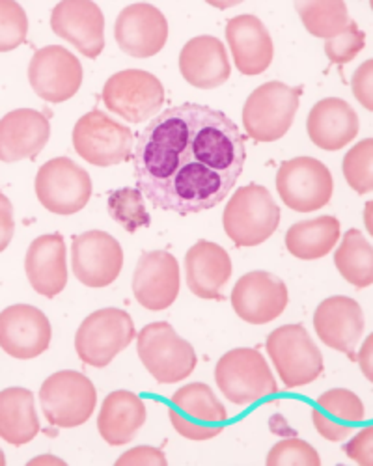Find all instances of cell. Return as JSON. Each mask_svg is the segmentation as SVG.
<instances>
[{"label":"cell","instance_id":"cell-1","mask_svg":"<svg viewBox=\"0 0 373 466\" xmlns=\"http://www.w3.org/2000/svg\"><path fill=\"white\" fill-rule=\"evenodd\" d=\"M247 161L245 137L222 110L183 103L140 133L133 174L144 198L161 211L195 215L234 190Z\"/></svg>","mask_w":373,"mask_h":466},{"label":"cell","instance_id":"cell-2","mask_svg":"<svg viewBox=\"0 0 373 466\" xmlns=\"http://www.w3.org/2000/svg\"><path fill=\"white\" fill-rule=\"evenodd\" d=\"M280 224V209L271 192L261 185H245L230 198L222 213L227 236L237 247L264 245Z\"/></svg>","mask_w":373,"mask_h":466},{"label":"cell","instance_id":"cell-3","mask_svg":"<svg viewBox=\"0 0 373 466\" xmlns=\"http://www.w3.org/2000/svg\"><path fill=\"white\" fill-rule=\"evenodd\" d=\"M218 390L230 403L247 407L277 396L278 384L267 360L248 347L232 349L222 355L215 368Z\"/></svg>","mask_w":373,"mask_h":466},{"label":"cell","instance_id":"cell-4","mask_svg":"<svg viewBox=\"0 0 373 466\" xmlns=\"http://www.w3.org/2000/svg\"><path fill=\"white\" fill-rule=\"evenodd\" d=\"M136 351L147 373L161 384H176L191 377L198 362L195 347L165 321L149 323L140 330Z\"/></svg>","mask_w":373,"mask_h":466},{"label":"cell","instance_id":"cell-5","mask_svg":"<svg viewBox=\"0 0 373 466\" xmlns=\"http://www.w3.org/2000/svg\"><path fill=\"white\" fill-rule=\"evenodd\" d=\"M301 88L271 81L257 86L243 106V127L256 142H277L293 126Z\"/></svg>","mask_w":373,"mask_h":466},{"label":"cell","instance_id":"cell-6","mask_svg":"<svg viewBox=\"0 0 373 466\" xmlns=\"http://www.w3.org/2000/svg\"><path fill=\"white\" fill-rule=\"evenodd\" d=\"M40 403L47 421L60 430L86 423L97 403L94 382L73 370L56 371L40 388Z\"/></svg>","mask_w":373,"mask_h":466},{"label":"cell","instance_id":"cell-7","mask_svg":"<svg viewBox=\"0 0 373 466\" xmlns=\"http://www.w3.org/2000/svg\"><path fill=\"white\" fill-rule=\"evenodd\" d=\"M135 339V323L120 308H103L90 314L75 334L79 359L92 368H105Z\"/></svg>","mask_w":373,"mask_h":466},{"label":"cell","instance_id":"cell-8","mask_svg":"<svg viewBox=\"0 0 373 466\" xmlns=\"http://www.w3.org/2000/svg\"><path fill=\"white\" fill-rule=\"evenodd\" d=\"M266 347L287 390L307 386L323 373V355L303 325L275 329Z\"/></svg>","mask_w":373,"mask_h":466},{"label":"cell","instance_id":"cell-9","mask_svg":"<svg viewBox=\"0 0 373 466\" xmlns=\"http://www.w3.org/2000/svg\"><path fill=\"white\" fill-rule=\"evenodd\" d=\"M168 416L177 435L195 442L218 437L228 423L227 407L204 382H191L179 388L172 396Z\"/></svg>","mask_w":373,"mask_h":466},{"label":"cell","instance_id":"cell-10","mask_svg":"<svg viewBox=\"0 0 373 466\" xmlns=\"http://www.w3.org/2000/svg\"><path fill=\"white\" fill-rule=\"evenodd\" d=\"M105 106L131 124L152 120L165 105V88L156 75L126 69L110 76L103 86Z\"/></svg>","mask_w":373,"mask_h":466},{"label":"cell","instance_id":"cell-11","mask_svg":"<svg viewBox=\"0 0 373 466\" xmlns=\"http://www.w3.org/2000/svg\"><path fill=\"white\" fill-rule=\"evenodd\" d=\"M73 147L81 157L101 168L126 163L133 153V133L101 110H92L73 127Z\"/></svg>","mask_w":373,"mask_h":466},{"label":"cell","instance_id":"cell-12","mask_svg":"<svg viewBox=\"0 0 373 466\" xmlns=\"http://www.w3.org/2000/svg\"><path fill=\"white\" fill-rule=\"evenodd\" d=\"M35 197L55 215H75L92 198L90 174L67 157L47 161L35 176Z\"/></svg>","mask_w":373,"mask_h":466},{"label":"cell","instance_id":"cell-13","mask_svg":"<svg viewBox=\"0 0 373 466\" xmlns=\"http://www.w3.org/2000/svg\"><path fill=\"white\" fill-rule=\"evenodd\" d=\"M277 190L284 206L297 213H312L328 206L334 190L330 170L314 157H295L280 165Z\"/></svg>","mask_w":373,"mask_h":466},{"label":"cell","instance_id":"cell-14","mask_svg":"<svg viewBox=\"0 0 373 466\" xmlns=\"http://www.w3.org/2000/svg\"><path fill=\"white\" fill-rule=\"evenodd\" d=\"M73 275L83 286L101 289L115 284L124 268L122 245L106 231L92 229L73 239Z\"/></svg>","mask_w":373,"mask_h":466},{"label":"cell","instance_id":"cell-15","mask_svg":"<svg viewBox=\"0 0 373 466\" xmlns=\"http://www.w3.org/2000/svg\"><path fill=\"white\" fill-rule=\"evenodd\" d=\"M28 83L44 101L64 103L81 90L83 66L66 47L47 46L34 53L28 66Z\"/></svg>","mask_w":373,"mask_h":466},{"label":"cell","instance_id":"cell-16","mask_svg":"<svg viewBox=\"0 0 373 466\" xmlns=\"http://www.w3.org/2000/svg\"><path fill=\"white\" fill-rule=\"evenodd\" d=\"M53 338L47 316L30 304H14L0 312V349L17 360L44 355Z\"/></svg>","mask_w":373,"mask_h":466},{"label":"cell","instance_id":"cell-17","mask_svg":"<svg viewBox=\"0 0 373 466\" xmlns=\"http://www.w3.org/2000/svg\"><path fill=\"white\" fill-rule=\"evenodd\" d=\"M236 314L250 325H267L278 319L289 302L284 280L267 270H252L237 280L232 289Z\"/></svg>","mask_w":373,"mask_h":466},{"label":"cell","instance_id":"cell-18","mask_svg":"<svg viewBox=\"0 0 373 466\" xmlns=\"http://www.w3.org/2000/svg\"><path fill=\"white\" fill-rule=\"evenodd\" d=\"M179 263L166 250L144 252L133 273V295L149 312H163L179 297Z\"/></svg>","mask_w":373,"mask_h":466},{"label":"cell","instance_id":"cell-19","mask_svg":"<svg viewBox=\"0 0 373 466\" xmlns=\"http://www.w3.org/2000/svg\"><path fill=\"white\" fill-rule=\"evenodd\" d=\"M51 28L86 58H97L105 49V15L94 0H60Z\"/></svg>","mask_w":373,"mask_h":466},{"label":"cell","instance_id":"cell-20","mask_svg":"<svg viewBox=\"0 0 373 466\" xmlns=\"http://www.w3.org/2000/svg\"><path fill=\"white\" fill-rule=\"evenodd\" d=\"M362 306L349 297L336 295L325 299L314 314L318 338L334 351L348 355L357 362V347L364 334Z\"/></svg>","mask_w":373,"mask_h":466},{"label":"cell","instance_id":"cell-21","mask_svg":"<svg viewBox=\"0 0 373 466\" xmlns=\"http://www.w3.org/2000/svg\"><path fill=\"white\" fill-rule=\"evenodd\" d=\"M115 37L120 49L129 56H156L168 42V21L152 5H131L120 12L115 25Z\"/></svg>","mask_w":373,"mask_h":466},{"label":"cell","instance_id":"cell-22","mask_svg":"<svg viewBox=\"0 0 373 466\" xmlns=\"http://www.w3.org/2000/svg\"><path fill=\"white\" fill-rule=\"evenodd\" d=\"M51 138L47 116L34 108H17L0 120V161L35 159Z\"/></svg>","mask_w":373,"mask_h":466},{"label":"cell","instance_id":"cell-23","mask_svg":"<svg viewBox=\"0 0 373 466\" xmlns=\"http://www.w3.org/2000/svg\"><path fill=\"white\" fill-rule=\"evenodd\" d=\"M232 270L230 254L217 243L200 239L185 254L186 288L198 299L222 300Z\"/></svg>","mask_w":373,"mask_h":466},{"label":"cell","instance_id":"cell-24","mask_svg":"<svg viewBox=\"0 0 373 466\" xmlns=\"http://www.w3.org/2000/svg\"><path fill=\"white\" fill-rule=\"evenodd\" d=\"M227 40L241 75H261L273 64L275 46L271 34L256 15L243 14L232 17L227 25Z\"/></svg>","mask_w":373,"mask_h":466},{"label":"cell","instance_id":"cell-25","mask_svg":"<svg viewBox=\"0 0 373 466\" xmlns=\"http://www.w3.org/2000/svg\"><path fill=\"white\" fill-rule=\"evenodd\" d=\"M26 279L35 293L55 299L67 284V248L60 233H47L32 241L25 258Z\"/></svg>","mask_w":373,"mask_h":466},{"label":"cell","instance_id":"cell-26","mask_svg":"<svg viewBox=\"0 0 373 466\" xmlns=\"http://www.w3.org/2000/svg\"><path fill=\"white\" fill-rule=\"evenodd\" d=\"M183 79L198 90H215L230 79L232 67L222 42L213 35H197L179 55Z\"/></svg>","mask_w":373,"mask_h":466},{"label":"cell","instance_id":"cell-27","mask_svg":"<svg viewBox=\"0 0 373 466\" xmlns=\"http://www.w3.org/2000/svg\"><path fill=\"white\" fill-rule=\"evenodd\" d=\"M358 129L357 112L340 97H327L316 103L307 120L310 140L325 151L344 149L357 138Z\"/></svg>","mask_w":373,"mask_h":466},{"label":"cell","instance_id":"cell-28","mask_svg":"<svg viewBox=\"0 0 373 466\" xmlns=\"http://www.w3.org/2000/svg\"><path fill=\"white\" fill-rule=\"evenodd\" d=\"M366 409L362 400L346 388H334L321 394L312 409V423L321 439L342 442L358 423L364 421Z\"/></svg>","mask_w":373,"mask_h":466},{"label":"cell","instance_id":"cell-29","mask_svg":"<svg viewBox=\"0 0 373 466\" xmlns=\"http://www.w3.org/2000/svg\"><path fill=\"white\" fill-rule=\"evenodd\" d=\"M146 423V405L129 390H116L105 398L97 431L108 446H126L133 442Z\"/></svg>","mask_w":373,"mask_h":466},{"label":"cell","instance_id":"cell-30","mask_svg":"<svg viewBox=\"0 0 373 466\" xmlns=\"http://www.w3.org/2000/svg\"><path fill=\"white\" fill-rule=\"evenodd\" d=\"M40 433L34 396L26 388L12 386L0 392V439L19 448Z\"/></svg>","mask_w":373,"mask_h":466},{"label":"cell","instance_id":"cell-31","mask_svg":"<svg viewBox=\"0 0 373 466\" xmlns=\"http://www.w3.org/2000/svg\"><path fill=\"white\" fill-rule=\"evenodd\" d=\"M340 239V222L330 215L295 222L286 233V248L293 258L314 261L332 252Z\"/></svg>","mask_w":373,"mask_h":466},{"label":"cell","instance_id":"cell-32","mask_svg":"<svg viewBox=\"0 0 373 466\" xmlns=\"http://www.w3.org/2000/svg\"><path fill=\"white\" fill-rule=\"evenodd\" d=\"M334 265L342 279L357 289L373 284V248L358 229H348L334 254Z\"/></svg>","mask_w":373,"mask_h":466},{"label":"cell","instance_id":"cell-33","mask_svg":"<svg viewBox=\"0 0 373 466\" xmlns=\"http://www.w3.org/2000/svg\"><path fill=\"white\" fill-rule=\"evenodd\" d=\"M295 10L305 28L321 40L338 35L351 21L344 0H295Z\"/></svg>","mask_w":373,"mask_h":466},{"label":"cell","instance_id":"cell-34","mask_svg":"<svg viewBox=\"0 0 373 466\" xmlns=\"http://www.w3.org/2000/svg\"><path fill=\"white\" fill-rule=\"evenodd\" d=\"M106 206L110 217L129 233H135L136 229L152 224V217H149L144 206V194L138 188L126 187L112 190Z\"/></svg>","mask_w":373,"mask_h":466},{"label":"cell","instance_id":"cell-35","mask_svg":"<svg viewBox=\"0 0 373 466\" xmlns=\"http://www.w3.org/2000/svg\"><path fill=\"white\" fill-rule=\"evenodd\" d=\"M371 167H373V140L366 138L348 151L342 165L344 177L355 192L368 194L373 190Z\"/></svg>","mask_w":373,"mask_h":466},{"label":"cell","instance_id":"cell-36","mask_svg":"<svg viewBox=\"0 0 373 466\" xmlns=\"http://www.w3.org/2000/svg\"><path fill=\"white\" fill-rule=\"evenodd\" d=\"M28 17L15 0H0V53H10L25 44Z\"/></svg>","mask_w":373,"mask_h":466},{"label":"cell","instance_id":"cell-37","mask_svg":"<svg viewBox=\"0 0 373 466\" xmlns=\"http://www.w3.org/2000/svg\"><path fill=\"white\" fill-rule=\"evenodd\" d=\"M366 46V34L358 28L355 21H349L348 26L334 37L325 40V55L328 56L330 64L344 66L353 62L358 53H362Z\"/></svg>","mask_w":373,"mask_h":466},{"label":"cell","instance_id":"cell-38","mask_svg":"<svg viewBox=\"0 0 373 466\" xmlns=\"http://www.w3.org/2000/svg\"><path fill=\"white\" fill-rule=\"evenodd\" d=\"M267 466H319L321 457L319 453L301 439H284L273 446L266 459Z\"/></svg>","mask_w":373,"mask_h":466},{"label":"cell","instance_id":"cell-39","mask_svg":"<svg viewBox=\"0 0 373 466\" xmlns=\"http://www.w3.org/2000/svg\"><path fill=\"white\" fill-rule=\"evenodd\" d=\"M353 96L366 110H373V60H366L353 75Z\"/></svg>","mask_w":373,"mask_h":466},{"label":"cell","instance_id":"cell-40","mask_svg":"<svg viewBox=\"0 0 373 466\" xmlns=\"http://www.w3.org/2000/svg\"><path fill=\"white\" fill-rule=\"evenodd\" d=\"M116 466H166V455L159 448L152 446H138L126 451L118 461Z\"/></svg>","mask_w":373,"mask_h":466},{"label":"cell","instance_id":"cell-41","mask_svg":"<svg viewBox=\"0 0 373 466\" xmlns=\"http://www.w3.org/2000/svg\"><path fill=\"white\" fill-rule=\"evenodd\" d=\"M346 455L362 466L373 464V427H364V430L346 446Z\"/></svg>","mask_w":373,"mask_h":466},{"label":"cell","instance_id":"cell-42","mask_svg":"<svg viewBox=\"0 0 373 466\" xmlns=\"http://www.w3.org/2000/svg\"><path fill=\"white\" fill-rule=\"evenodd\" d=\"M15 233V218H14V206L6 194L0 192V252H5Z\"/></svg>","mask_w":373,"mask_h":466},{"label":"cell","instance_id":"cell-43","mask_svg":"<svg viewBox=\"0 0 373 466\" xmlns=\"http://www.w3.org/2000/svg\"><path fill=\"white\" fill-rule=\"evenodd\" d=\"M371 343H373V336H368V338H366V341H364V349H362V353H360V357L357 359V360L360 362V366H362V371H364V375H366V379H368V380H371V379H373V375H371V368H369Z\"/></svg>","mask_w":373,"mask_h":466},{"label":"cell","instance_id":"cell-44","mask_svg":"<svg viewBox=\"0 0 373 466\" xmlns=\"http://www.w3.org/2000/svg\"><path fill=\"white\" fill-rule=\"evenodd\" d=\"M206 3L209 6L218 8V10H228V8H234V6L241 5V3H245V0H206Z\"/></svg>","mask_w":373,"mask_h":466},{"label":"cell","instance_id":"cell-45","mask_svg":"<svg viewBox=\"0 0 373 466\" xmlns=\"http://www.w3.org/2000/svg\"><path fill=\"white\" fill-rule=\"evenodd\" d=\"M34 466V464H60V466H64L66 462L62 461V459H58V457H53V455H45V457H37V459H34V461H30L28 462V466Z\"/></svg>","mask_w":373,"mask_h":466},{"label":"cell","instance_id":"cell-46","mask_svg":"<svg viewBox=\"0 0 373 466\" xmlns=\"http://www.w3.org/2000/svg\"><path fill=\"white\" fill-rule=\"evenodd\" d=\"M5 464H6V455L3 450H0V466H5Z\"/></svg>","mask_w":373,"mask_h":466}]
</instances>
